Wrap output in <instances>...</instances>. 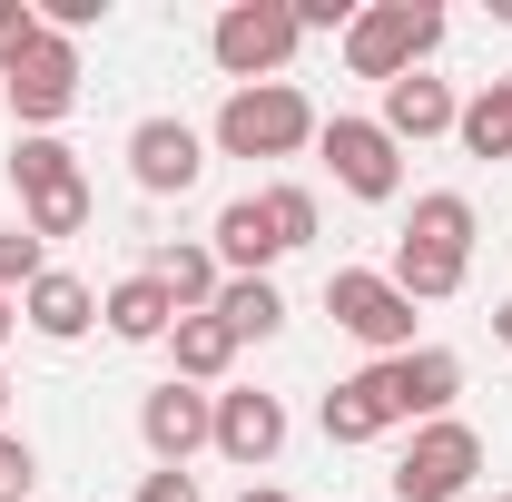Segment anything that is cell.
I'll return each mask as SVG.
<instances>
[{
    "label": "cell",
    "mask_w": 512,
    "mask_h": 502,
    "mask_svg": "<svg viewBox=\"0 0 512 502\" xmlns=\"http://www.w3.org/2000/svg\"><path fill=\"white\" fill-rule=\"evenodd\" d=\"M148 276L168 286V306H178V315H207V306H217V286H227L217 247H188V237H168V247L148 256Z\"/></svg>",
    "instance_id": "obj_20"
},
{
    "label": "cell",
    "mask_w": 512,
    "mask_h": 502,
    "mask_svg": "<svg viewBox=\"0 0 512 502\" xmlns=\"http://www.w3.org/2000/svg\"><path fill=\"white\" fill-rule=\"evenodd\" d=\"M325 315H335V335H355L375 365L414 355V296H404L394 276H375V266H335V276H325Z\"/></svg>",
    "instance_id": "obj_6"
},
{
    "label": "cell",
    "mask_w": 512,
    "mask_h": 502,
    "mask_svg": "<svg viewBox=\"0 0 512 502\" xmlns=\"http://www.w3.org/2000/svg\"><path fill=\"white\" fill-rule=\"evenodd\" d=\"M138 443H148V463H168V473H188L197 453H217V394H197V384H148L138 394Z\"/></svg>",
    "instance_id": "obj_10"
},
{
    "label": "cell",
    "mask_w": 512,
    "mask_h": 502,
    "mask_svg": "<svg viewBox=\"0 0 512 502\" xmlns=\"http://www.w3.org/2000/svg\"><path fill=\"white\" fill-rule=\"evenodd\" d=\"M79 79H89V69H79V40H60V30H50L30 60L0 79V99H10L20 138H60V119L79 109Z\"/></svg>",
    "instance_id": "obj_9"
},
{
    "label": "cell",
    "mask_w": 512,
    "mask_h": 502,
    "mask_svg": "<svg viewBox=\"0 0 512 502\" xmlns=\"http://www.w3.org/2000/svg\"><path fill=\"white\" fill-rule=\"evenodd\" d=\"M237 502H286V493H276V483H247V493H237Z\"/></svg>",
    "instance_id": "obj_30"
},
{
    "label": "cell",
    "mask_w": 512,
    "mask_h": 502,
    "mask_svg": "<svg viewBox=\"0 0 512 502\" xmlns=\"http://www.w3.org/2000/svg\"><path fill=\"white\" fill-rule=\"evenodd\" d=\"M30 493H40V453H30V434L0 424V502H30Z\"/></svg>",
    "instance_id": "obj_26"
},
{
    "label": "cell",
    "mask_w": 512,
    "mask_h": 502,
    "mask_svg": "<svg viewBox=\"0 0 512 502\" xmlns=\"http://www.w3.org/2000/svg\"><path fill=\"white\" fill-rule=\"evenodd\" d=\"M493 502H512V493H493Z\"/></svg>",
    "instance_id": "obj_32"
},
{
    "label": "cell",
    "mask_w": 512,
    "mask_h": 502,
    "mask_svg": "<svg viewBox=\"0 0 512 502\" xmlns=\"http://www.w3.org/2000/svg\"><path fill=\"white\" fill-rule=\"evenodd\" d=\"M10 335H20V296H0V345H10Z\"/></svg>",
    "instance_id": "obj_28"
},
{
    "label": "cell",
    "mask_w": 512,
    "mask_h": 502,
    "mask_svg": "<svg viewBox=\"0 0 512 502\" xmlns=\"http://www.w3.org/2000/svg\"><path fill=\"white\" fill-rule=\"evenodd\" d=\"M217 453H227L237 473H266V463L286 453V404H276L266 384H227V394H217Z\"/></svg>",
    "instance_id": "obj_13"
},
{
    "label": "cell",
    "mask_w": 512,
    "mask_h": 502,
    "mask_svg": "<svg viewBox=\"0 0 512 502\" xmlns=\"http://www.w3.org/2000/svg\"><path fill=\"white\" fill-rule=\"evenodd\" d=\"M10 188H20V227L40 247L89 227V178H79V148L69 138H10Z\"/></svg>",
    "instance_id": "obj_5"
},
{
    "label": "cell",
    "mask_w": 512,
    "mask_h": 502,
    "mask_svg": "<svg viewBox=\"0 0 512 502\" xmlns=\"http://www.w3.org/2000/svg\"><path fill=\"white\" fill-rule=\"evenodd\" d=\"M99 325L119 335V345H168V325H178V306H168V286L138 266V276H119L109 296H99Z\"/></svg>",
    "instance_id": "obj_18"
},
{
    "label": "cell",
    "mask_w": 512,
    "mask_h": 502,
    "mask_svg": "<svg viewBox=\"0 0 512 502\" xmlns=\"http://www.w3.org/2000/svg\"><path fill=\"white\" fill-rule=\"evenodd\" d=\"M325 168H335V188L365 197V207H394L404 197V148L384 138V119H355V109H335V119L316 128Z\"/></svg>",
    "instance_id": "obj_8"
},
{
    "label": "cell",
    "mask_w": 512,
    "mask_h": 502,
    "mask_svg": "<svg viewBox=\"0 0 512 502\" xmlns=\"http://www.w3.org/2000/svg\"><path fill=\"white\" fill-rule=\"evenodd\" d=\"M168 365H178V384H227V365H237V335L217 325V315H178L168 325Z\"/></svg>",
    "instance_id": "obj_21"
},
{
    "label": "cell",
    "mask_w": 512,
    "mask_h": 502,
    "mask_svg": "<svg viewBox=\"0 0 512 502\" xmlns=\"http://www.w3.org/2000/svg\"><path fill=\"white\" fill-rule=\"evenodd\" d=\"M256 207H266V227H276V247H286V256H296V247H316V227H325L316 188H296V178H276V188H256Z\"/></svg>",
    "instance_id": "obj_23"
},
{
    "label": "cell",
    "mask_w": 512,
    "mask_h": 502,
    "mask_svg": "<svg viewBox=\"0 0 512 502\" xmlns=\"http://www.w3.org/2000/svg\"><path fill=\"white\" fill-rule=\"evenodd\" d=\"M128 502H207V493H197V473H168V463H158V473H138Z\"/></svg>",
    "instance_id": "obj_27"
},
{
    "label": "cell",
    "mask_w": 512,
    "mask_h": 502,
    "mask_svg": "<svg viewBox=\"0 0 512 502\" xmlns=\"http://www.w3.org/2000/svg\"><path fill=\"white\" fill-rule=\"evenodd\" d=\"M473 473H483V434L463 414H444V424H414L404 434V453H394L384 483H394V502H463Z\"/></svg>",
    "instance_id": "obj_7"
},
{
    "label": "cell",
    "mask_w": 512,
    "mask_h": 502,
    "mask_svg": "<svg viewBox=\"0 0 512 502\" xmlns=\"http://www.w3.org/2000/svg\"><path fill=\"white\" fill-rule=\"evenodd\" d=\"M207 315H217L237 345H266V335H286V286H276V276H227Z\"/></svg>",
    "instance_id": "obj_19"
},
{
    "label": "cell",
    "mask_w": 512,
    "mask_h": 502,
    "mask_svg": "<svg viewBox=\"0 0 512 502\" xmlns=\"http://www.w3.org/2000/svg\"><path fill=\"white\" fill-rule=\"evenodd\" d=\"M444 30H453V20L434 10V0H365V10H355V30H345L335 50H345L355 79L394 89V79H414V69L444 50Z\"/></svg>",
    "instance_id": "obj_2"
},
{
    "label": "cell",
    "mask_w": 512,
    "mask_h": 502,
    "mask_svg": "<svg viewBox=\"0 0 512 502\" xmlns=\"http://www.w3.org/2000/svg\"><path fill=\"white\" fill-rule=\"evenodd\" d=\"M316 99L296 89V79H266V89H227L217 99V128H207V148L217 158H296V148H316Z\"/></svg>",
    "instance_id": "obj_3"
},
{
    "label": "cell",
    "mask_w": 512,
    "mask_h": 502,
    "mask_svg": "<svg viewBox=\"0 0 512 502\" xmlns=\"http://www.w3.org/2000/svg\"><path fill=\"white\" fill-rule=\"evenodd\" d=\"M384 138L394 148H424V138H453V119H463V99H453V79H434V69H414V79H394L384 89Z\"/></svg>",
    "instance_id": "obj_14"
},
{
    "label": "cell",
    "mask_w": 512,
    "mask_h": 502,
    "mask_svg": "<svg viewBox=\"0 0 512 502\" xmlns=\"http://www.w3.org/2000/svg\"><path fill=\"white\" fill-rule=\"evenodd\" d=\"M40 276H50V247L30 227H0V296H30Z\"/></svg>",
    "instance_id": "obj_24"
},
{
    "label": "cell",
    "mask_w": 512,
    "mask_h": 502,
    "mask_svg": "<svg viewBox=\"0 0 512 502\" xmlns=\"http://www.w3.org/2000/svg\"><path fill=\"white\" fill-rule=\"evenodd\" d=\"M493 345H512V296H503V306H493Z\"/></svg>",
    "instance_id": "obj_29"
},
{
    "label": "cell",
    "mask_w": 512,
    "mask_h": 502,
    "mask_svg": "<svg viewBox=\"0 0 512 502\" xmlns=\"http://www.w3.org/2000/svg\"><path fill=\"white\" fill-rule=\"evenodd\" d=\"M453 394H463V355H453V345H414V355H394V404H404V424H444Z\"/></svg>",
    "instance_id": "obj_16"
},
{
    "label": "cell",
    "mask_w": 512,
    "mask_h": 502,
    "mask_svg": "<svg viewBox=\"0 0 512 502\" xmlns=\"http://www.w3.org/2000/svg\"><path fill=\"white\" fill-rule=\"evenodd\" d=\"M128 178H138V197H188L197 178H207V138H197L178 109L138 119L128 128Z\"/></svg>",
    "instance_id": "obj_11"
},
{
    "label": "cell",
    "mask_w": 512,
    "mask_h": 502,
    "mask_svg": "<svg viewBox=\"0 0 512 502\" xmlns=\"http://www.w3.org/2000/svg\"><path fill=\"white\" fill-rule=\"evenodd\" d=\"M414 306H444L463 296V276H473V197L463 188H424L414 197V217H404V237H394V266H384Z\"/></svg>",
    "instance_id": "obj_1"
},
{
    "label": "cell",
    "mask_w": 512,
    "mask_h": 502,
    "mask_svg": "<svg viewBox=\"0 0 512 502\" xmlns=\"http://www.w3.org/2000/svg\"><path fill=\"white\" fill-rule=\"evenodd\" d=\"M207 247H217V266H227V276H276V256H286V247H276V227H266V207H256V188L217 207Z\"/></svg>",
    "instance_id": "obj_17"
},
{
    "label": "cell",
    "mask_w": 512,
    "mask_h": 502,
    "mask_svg": "<svg viewBox=\"0 0 512 502\" xmlns=\"http://www.w3.org/2000/svg\"><path fill=\"white\" fill-rule=\"evenodd\" d=\"M306 50V30H296V0H227L217 20H207V60L227 69L237 89H266V79H286V60Z\"/></svg>",
    "instance_id": "obj_4"
},
{
    "label": "cell",
    "mask_w": 512,
    "mask_h": 502,
    "mask_svg": "<svg viewBox=\"0 0 512 502\" xmlns=\"http://www.w3.org/2000/svg\"><path fill=\"white\" fill-rule=\"evenodd\" d=\"M316 424H325L335 453L384 443L394 424H404V404H394V365H355V375H335V384H325V404H316Z\"/></svg>",
    "instance_id": "obj_12"
},
{
    "label": "cell",
    "mask_w": 512,
    "mask_h": 502,
    "mask_svg": "<svg viewBox=\"0 0 512 502\" xmlns=\"http://www.w3.org/2000/svg\"><path fill=\"white\" fill-rule=\"evenodd\" d=\"M0 414H10V375H0Z\"/></svg>",
    "instance_id": "obj_31"
},
{
    "label": "cell",
    "mask_w": 512,
    "mask_h": 502,
    "mask_svg": "<svg viewBox=\"0 0 512 502\" xmlns=\"http://www.w3.org/2000/svg\"><path fill=\"white\" fill-rule=\"evenodd\" d=\"M20 325H30L40 345H79V335L99 325V286H89V276H69V266H50V276L20 296Z\"/></svg>",
    "instance_id": "obj_15"
},
{
    "label": "cell",
    "mask_w": 512,
    "mask_h": 502,
    "mask_svg": "<svg viewBox=\"0 0 512 502\" xmlns=\"http://www.w3.org/2000/svg\"><path fill=\"white\" fill-rule=\"evenodd\" d=\"M453 138H463V158H493V168L512 158V69H503V79H483V89L463 99Z\"/></svg>",
    "instance_id": "obj_22"
},
{
    "label": "cell",
    "mask_w": 512,
    "mask_h": 502,
    "mask_svg": "<svg viewBox=\"0 0 512 502\" xmlns=\"http://www.w3.org/2000/svg\"><path fill=\"white\" fill-rule=\"evenodd\" d=\"M40 40H50V30H40V0H0V79L30 60Z\"/></svg>",
    "instance_id": "obj_25"
}]
</instances>
